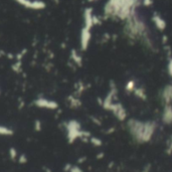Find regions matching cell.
I'll list each match as a JSON object with an SVG mask.
<instances>
[{"mask_svg":"<svg viewBox=\"0 0 172 172\" xmlns=\"http://www.w3.org/2000/svg\"><path fill=\"white\" fill-rule=\"evenodd\" d=\"M150 168H151V165L149 164V165H146V167H145V169L143 170L142 172H149V170H150Z\"/></svg>","mask_w":172,"mask_h":172,"instance_id":"18","label":"cell"},{"mask_svg":"<svg viewBox=\"0 0 172 172\" xmlns=\"http://www.w3.org/2000/svg\"><path fill=\"white\" fill-rule=\"evenodd\" d=\"M162 122L166 125H172V105H165L162 113Z\"/></svg>","mask_w":172,"mask_h":172,"instance_id":"7","label":"cell"},{"mask_svg":"<svg viewBox=\"0 0 172 172\" xmlns=\"http://www.w3.org/2000/svg\"><path fill=\"white\" fill-rule=\"evenodd\" d=\"M110 111L113 112L115 117L121 122L125 121L126 118H127V112H126V109L123 107V105L120 104V103H114V105L112 106Z\"/></svg>","mask_w":172,"mask_h":172,"instance_id":"3","label":"cell"},{"mask_svg":"<svg viewBox=\"0 0 172 172\" xmlns=\"http://www.w3.org/2000/svg\"><path fill=\"white\" fill-rule=\"evenodd\" d=\"M152 20H153L154 24H155V26L158 28L160 31L164 30L166 28V22L164 19L162 18L161 16L159 15L158 13H154L153 16H152Z\"/></svg>","mask_w":172,"mask_h":172,"instance_id":"9","label":"cell"},{"mask_svg":"<svg viewBox=\"0 0 172 172\" xmlns=\"http://www.w3.org/2000/svg\"><path fill=\"white\" fill-rule=\"evenodd\" d=\"M134 95H135L136 97H138L139 99L143 100V101H145L146 98H147V95L145 93V90L143 88H135V90L133 91Z\"/></svg>","mask_w":172,"mask_h":172,"instance_id":"10","label":"cell"},{"mask_svg":"<svg viewBox=\"0 0 172 172\" xmlns=\"http://www.w3.org/2000/svg\"><path fill=\"white\" fill-rule=\"evenodd\" d=\"M92 37V33H91V28L89 27H84L82 29V34H81V44H82V50H86L89 47V44H90Z\"/></svg>","mask_w":172,"mask_h":172,"instance_id":"4","label":"cell"},{"mask_svg":"<svg viewBox=\"0 0 172 172\" xmlns=\"http://www.w3.org/2000/svg\"><path fill=\"white\" fill-rule=\"evenodd\" d=\"M18 3L22 4L23 6L25 7H28V8H32V9H42V8L45 7V4L44 2L42 1H30V0H16Z\"/></svg>","mask_w":172,"mask_h":172,"instance_id":"5","label":"cell"},{"mask_svg":"<svg viewBox=\"0 0 172 172\" xmlns=\"http://www.w3.org/2000/svg\"><path fill=\"white\" fill-rule=\"evenodd\" d=\"M90 141H91L92 144H93L94 146H96V147H100V146H102V144H103L102 140L97 138V137H91Z\"/></svg>","mask_w":172,"mask_h":172,"instance_id":"11","label":"cell"},{"mask_svg":"<svg viewBox=\"0 0 172 172\" xmlns=\"http://www.w3.org/2000/svg\"><path fill=\"white\" fill-rule=\"evenodd\" d=\"M93 9L92 8H86L84 12V19H85V26L92 28L94 25L93 22Z\"/></svg>","mask_w":172,"mask_h":172,"instance_id":"8","label":"cell"},{"mask_svg":"<svg viewBox=\"0 0 172 172\" xmlns=\"http://www.w3.org/2000/svg\"><path fill=\"white\" fill-rule=\"evenodd\" d=\"M0 134H4V135H6V134H11V132H9L8 129H3L0 127Z\"/></svg>","mask_w":172,"mask_h":172,"instance_id":"17","label":"cell"},{"mask_svg":"<svg viewBox=\"0 0 172 172\" xmlns=\"http://www.w3.org/2000/svg\"><path fill=\"white\" fill-rule=\"evenodd\" d=\"M166 153L168 154V155H170L172 153V136H170V138H169L168 142H167V148H166Z\"/></svg>","mask_w":172,"mask_h":172,"instance_id":"13","label":"cell"},{"mask_svg":"<svg viewBox=\"0 0 172 172\" xmlns=\"http://www.w3.org/2000/svg\"><path fill=\"white\" fill-rule=\"evenodd\" d=\"M103 157H104V153H101V154H98V155H97V158L98 159H102Z\"/></svg>","mask_w":172,"mask_h":172,"instance_id":"19","label":"cell"},{"mask_svg":"<svg viewBox=\"0 0 172 172\" xmlns=\"http://www.w3.org/2000/svg\"><path fill=\"white\" fill-rule=\"evenodd\" d=\"M143 4L145 5V6H151L152 4H153V0H143Z\"/></svg>","mask_w":172,"mask_h":172,"instance_id":"16","label":"cell"},{"mask_svg":"<svg viewBox=\"0 0 172 172\" xmlns=\"http://www.w3.org/2000/svg\"><path fill=\"white\" fill-rule=\"evenodd\" d=\"M127 127L129 133L134 139V141L139 143V144H144L143 142V137H144V130H145V122L139 121L137 119H130L127 123Z\"/></svg>","mask_w":172,"mask_h":172,"instance_id":"2","label":"cell"},{"mask_svg":"<svg viewBox=\"0 0 172 172\" xmlns=\"http://www.w3.org/2000/svg\"><path fill=\"white\" fill-rule=\"evenodd\" d=\"M88 1H90V2H93V1H97V0H88Z\"/></svg>","mask_w":172,"mask_h":172,"instance_id":"20","label":"cell"},{"mask_svg":"<svg viewBox=\"0 0 172 172\" xmlns=\"http://www.w3.org/2000/svg\"><path fill=\"white\" fill-rule=\"evenodd\" d=\"M135 81H129L128 84L126 85V91L127 92H130V93H132L134 90H135Z\"/></svg>","mask_w":172,"mask_h":172,"instance_id":"12","label":"cell"},{"mask_svg":"<svg viewBox=\"0 0 172 172\" xmlns=\"http://www.w3.org/2000/svg\"><path fill=\"white\" fill-rule=\"evenodd\" d=\"M125 33L129 38L141 39V41H145V44L148 47H153L150 37L148 36L147 26L144 23V21L139 18L136 12H134L129 18L126 19Z\"/></svg>","mask_w":172,"mask_h":172,"instance_id":"1","label":"cell"},{"mask_svg":"<svg viewBox=\"0 0 172 172\" xmlns=\"http://www.w3.org/2000/svg\"><path fill=\"white\" fill-rule=\"evenodd\" d=\"M167 70H168V74L170 78H172V57H169L168 65H167Z\"/></svg>","mask_w":172,"mask_h":172,"instance_id":"14","label":"cell"},{"mask_svg":"<svg viewBox=\"0 0 172 172\" xmlns=\"http://www.w3.org/2000/svg\"><path fill=\"white\" fill-rule=\"evenodd\" d=\"M161 98L165 105H172V84L167 85L163 89Z\"/></svg>","mask_w":172,"mask_h":172,"instance_id":"6","label":"cell"},{"mask_svg":"<svg viewBox=\"0 0 172 172\" xmlns=\"http://www.w3.org/2000/svg\"><path fill=\"white\" fill-rule=\"evenodd\" d=\"M70 172H83V170L80 167H78V166H74V167L71 168Z\"/></svg>","mask_w":172,"mask_h":172,"instance_id":"15","label":"cell"}]
</instances>
